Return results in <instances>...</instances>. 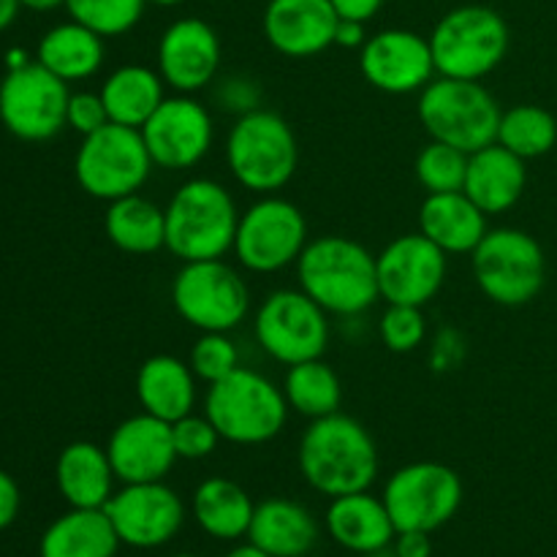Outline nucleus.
<instances>
[{
  "mask_svg": "<svg viewBox=\"0 0 557 557\" xmlns=\"http://www.w3.org/2000/svg\"><path fill=\"white\" fill-rule=\"evenodd\" d=\"M299 471L326 498L364 493L379 476V449L362 422L346 413L313 419L299 441Z\"/></svg>",
  "mask_w": 557,
  "mask_h": 557,
  "instance_id": "nucleus-1",
  "label": "nucleus"
},
{
  "mask_svg": "<svg viewBox=\"0 0 557 557\" xmlns=\"http://www.w3.org/2000/svg\"><path fill=\"white\" fill-rule=\"evenodd\" d=\"M299 288L332 315H359L381 299L375 256L357 239L326 234L297 259Z\"/></svg>",
  "mask_w": 557,
  "mask_h": 557,
  "instance_id": "nucleus-2",
  "label": "nucleus"
},
{
  "mask_svg": "<svg viewBox=\"0 0 557 557\" xmlns=\"http://www.w3.org/2000/svg\"><path fill=\"white\" fill-rule=\"evenodd\" d=\"M166 248L180 261L223 259L234 250L239 212L221 183L194 177L166 205Z\"/></svg>",
  "mask_w": 557,
  "mask_h": 557,
  "instance_id": "nucleus-3",
  "label": "nucleus"
},
{
  "mask_svg": "<svg viewBox=\"0 0 557 557\" xmlns=\"http://www.w3.org/2000/svg\"><path fill=\"white\" fill-rule=\"evenodd\" d=\"M205 413L228 444L261 446L286 428L288 403L281 386L239 364L232 375L207 386Z\"/></svg>",
  "mask_w": 557,
  "mask_h": 557,
  "instance_id": "nucleus-4",
  "label": "nucleus"
},
{
  "mask_svg": "<svg viewBox=\"0 0 557 557\" xmlns=\"http://www.w3.org/2000/svg\"><path fill=\"white\" fill-rule=\"evenodd\" d=\"M419 123L433 141L476 152L498 141V125L504 117L498 98L473 79L435 76L422 90L417 103Z\"/></svg>",
  "mask_w": 557,
  "mask_h": 557,
  "instance_id": "nucleus-5",
  "label": "nucleus"
},
{
  "mask_svg": "<svg viewBox=\"0 0 557 557\" xmlns=\"http://www.w3.org/2000/svg\"><path fill=\"white\" fill-rule=\"evenodd\" d=\"M226 166L245 190L270 196L286 188L299 166L292 125L270 109L239 114L226 136Z\"/></svg>",
  "mask_w": 557,
  "mask_h": 557,
  "instance_id": "nucleus-6",
  "label": "nucleus"
},
{
  "mask_svg": "<svg viewBox=\"0 0 557 557\" xmlns=\"http://www.w3.org/2000/svg\"><path fill=\"white\" fill-rule=\"evenodd\" d=\"M509 25L490 5L468 3L446 11L430 33L435 71L451 79L482 82L509 52Z\"/></svg>",
  "mask_w": 557,
  "mask_h": 557,
  "instance_id": "nucleus-7",
  "label": "nucleus"
},
{
  "mask_svg": "<svg viewBox=\"0 0 557 557\" xmlns=\"http://www.w3.org/2000/svg\"><path fill=\"white\" fill-rule=\"evenodd\" d=\"M471 264L484 297L504 308L533 302L547 281V256L522 228H490L471 253Z\"/></svg>",
  "mask_w": 557,
  "mask_h": 557,
  "instance_id": "nucleus-8",
  "label": "nucleus"
},
{
  "mask_svg": "<svg viewBox=\"0 0 557 557\" xmlns=\"http://www.w3.org/2000/svg\"><path fill=\"white\" fill-rule=\"evenodd\" d=\"M152 166L156 163L147 152L141 131L117 123H107L96 134L82 136V145L74 158V174L79 188L101 201L139 194Z\"/></svg>",
  "mask_w": 557,
  "mask_h": 557,
  "instance_id": "nucleus-9",
  "label": "nucleus"
},
{
  "mask_svg": "<svg viewBox=\"0 0 557 557\" xmlns=\"http://www.w3.org/2000/svg\"><path fill=\"white\" fill-rule=\"evenodd\" d=\"M180 319L199 332H232L248 319L250 292L223 259L185 261L172 283Z\"/></svg>",
  "mask_w": 557,
  "mask_h": 557,
  "instance_id": "nucleus-10",
  "label": "nucleus"
},
{
  "mask_svg": "<svg viewBox=\"0 0 557 557\" xmlns=\"http://www.w3.org/2000/svg\"><path fill=\"white\" fill-rule=\"evenodd\" d=\"M381 498L397 533H435L460 511L462 482L444 462H411L392 473Z\"/></svg>",
  "mask_w": 557,
  "mask_h": 557,
  "instance_id": "nucleus-11",
  "label": "nucleus"
},
{
  "mask_svg": "<svg viewBox=\"0 0 557 557\" xmlns=\"http://www.w3.org/2000/svg\"><path fill=\"white\" fill-rule=\"evenodd\" d=\"M308 245V221L294 201L270 194L239 215L234 253L250 272L272 275L297 264Z\"/></svg>",
  "mask_w": 557,
  "mask_h": 557,
  "instance_id": "nucleus-12",
  "label": "nucleus"
},
{
  "mask_svg": "<svg viewBox=\"0 0 557 557\" xmlns=\"http://www.w3.org/2000/svg\"><path fill=\"white\" fill-rule=\"evenodd\" d=\"M302 288L272 292L256 313V341L281 364L319 359L330 343V319Z\"/></svg>",
  "mask_w": 557,
  "mask_h": 557,
  "instance_id": "nucleus-13",
  "label": "nucleus"
},
{
  "mask_svg": "<svg viewBox=\"0 0 557 557\" xmlns=\"http://www.w3.org/2000/svg\"><path fill=\"white\" fill-rule=\"evenodd\" d=\"M69 98V82L33 60L0 82V123L16 139L47 141L65 128Z\"/></svg>",
  "mask_w": 557,
  "mask_h": 557,
  "instance_id": "nucleus-14",
  "label": "nucleus"
},
{
  "mask_svg": "<svg viewBox=\"0 0 557 557\" xmlns=\"http://www.w3.org/2000/svg\"><path fill=\"white\" fill-rule=\"evenodd\" d=\"M139 131L152 163L174 172H185L205 161L215 139L212 114L205 103L185 92L163 98L161 107Z\"/></svg>",
  "mask_w": 557,
  "mask_h": 557,
  "instance_id": "nucleus-15",
  "label": "nucleus"
},
{
  "mask_svg": "<svg viewBox=\"0 0 557 557\" xmlns=\"http://www.w3.org/2000/svg\"><path fill=\"white\" fill-rule=\"evenodd\" d=\"M103 511L112 520L120 544L136 549L163 547L185 522L183 500L163 482L125 484L107 500Z\"/></svg>",
  "mask_w": 557,
  "mask_h": 557,
  "instance_id": "nucleus-16",
  "label": "nucleus"
},
{
  "mask_svg": "<svg viewBox=\"0 0 557 557\" xmlns=\"http://www.w3.org/2000/svg\"><path fill=\"white\" fill-rule=\"evenodd\" d=\"M359 71L368 85L389 96L422 92L438 74L430 38L403 27L370 36L359 49Z\"/></svg>",
  "mask_w": 557,
  "mask_h": 557,
  "instance_id": "nucleus-17",
  "label": "nucleus"
},
{
  "mask_svg": "<svg viewBox=\"0 0 557 557\" xmlns=\"http://www.w3.org/2000/svg\"><path fill=\"white\" fill-rule=\"evenodd\" d=\"M446 259L449 256L430 243L422 232L403 234L392 239L379 256V292L389 305H417L424 308L446 281Z\"/></svg>",
  "mask_w": 557,
  "mask_h": 557,
  "instance_id": "nucleus-18",
  "label": "nucleus"
},
{
  "mask_svg": "<svg viewBox=\"0 0 557 557\" xmlns=\"http://www.w3.org/2000/svg\"><path fill=\"white\" fill-rule=\"evenodd\" d=\"M114 476L123 484L163 482L180 460L174 449L172 424L150 413H136L112 430L107 444Z\"/></svg>",
  "mask_w": 557,
  "mask_h": 557,
  "instance_id": "nucleus-19",
  "label": "nucleus"
},
{
  "mask_svg": "<svg viewBox=\"0 0 557 557\" xmlns=\"http://www.w3.org/2000/svg\"><path fill=\"white\" fill-rule=\"evenodd\" d=\"M221 69V38L210 22L185 16L172 22L158 41V74L172 90L196 92Z\"/></svg>",
  "mask_w": 557,
  "mask_h": 557,
  "instance_id": "nucleus-20",
  "label": "nucleus"
},
{
  "mask_svg": "<svg viewBox=\"0 0 557 557\" xmlns=\"http://www.w3.org/2000/svg\"><path fill=\"white\" fill-rule=\"evenodd\" d=\"M261 27L275 52L302 60L335 47L337 14L330 0H270Z\"/></svg>",
  "mask_w": 557,
  "mask_h": 557,
  "instance_id": "nucleus-21",
  "label": "nucleus"
},
{
  "mask_svg": "<svg viewBox=\"0 0 557 557\" xmlns=\"http://www.w3.org/2000/svg\"><path fill=\"white\" fill-rule=\"evenodd\" d=\"M525 185V161L511 150H506L504 145H498V141L471 152V158H468V174L462 190L471 196L473 205L487 218L509 212L522 199Z\"/></svg>",
  "mask_w": 557,
  "mask_h": 557,
  "instance_id": "nucleus-22",
  "label": "nucleus"
},
{
  "mask_svg": "<svg viewBox=\"0 0 557 557\" xmlns=\"http://www.w3.org/2000/svg\"><path fill=\"white\" fill-rule=\"evenodd\" d=\"M419 232L438 245L446 256L473 253L487 228V215L471 201L466 190L428 194L419 207Z\"/></svg>",
  "mask_w": 557,
  "mask_h": 557,
  "instance_id": "nucleus-23",
  "label": "nucleus"
},
{
  "mask_svg": "<svg viewBox=\"0 0 557 557\" xmlns=\"http://www.w3.org/2000/svg\"><path fill=\"white\" fill-rule=\"evenodd\" d=\"M326 531L335 539V544L357 555H370L392 547L397 536V528L386 511L384 498H375L368 490L332 498L330 509H326Z\"/></svg>",
  "mask_w": 557,
  "mask_h": 557,
  "instance_id": "nucleus-24",
  "label": "nucleus"
},
{
  "mask_svg": "<svg viewBox=\"0 0 557 557\" xmlns=\"http://www.w3.org/2000/svg\"><path fill=\"white\" fill-rule=\"evenodd\" d=\"M248 542L272 557H305L319 542V522L292 498H267L256 504Z\"/></svg>",
  "mask_w": 557,
  "mask_h": 557,
  "instance_id": "nucleus-25",
  "label": "nucleus"
},
{
  "mask_svg": "<svg viewBox=\"0 0 557 557\" xmlns=\"http://www.w3.org/2000/svg\"><path fill=\"white\" fill-rule=\"evenodd\" d=\"M196 381L199 379L188 362L169 354H156L145 359L136 373V400L141 411L172 424L194 413Z\"/></svg>",
  "mask_w": 557,
  "mask_h": 557,
  "instance_id": "nucleus-26",
  "label": "nucleus"
},
{
  "mask_svg": "<svg viewBox=\"0 0 557 557\" xmlns=\"http://www.w3.org/2000/svg\"><path fill=\"white\" fill-rule=\"evenodd\" d=\"M114 479L107 449L90 441L65 446L54 466V482L71 509H103L114 495Z\"/></svg>",
  "mask_w": 557,
  "mask_h": 557,
  "instance_id": "nucleus-27",
  "label": "nucleus"
},
{
  "mask_svg": "<svg viewBox=\"0 0 557 557\" xmlns=\"http://www.w3.org/2000/svg\"><path fill=\"white\" fill-rule=\"evenodd\" d=\"M120 536L103 509H71L44 531L41 557H114Z\"/></svg>",
  "mask_w": 557,
  "mask_h": 557,
  "instance_id": "nucleus-28",
  "label": "nucleus"
},
{
  "mask_svg": "<svg viewBox=\"0 0 557 557\" xmlns=\"http://www.w3.org/2000/svg\"><path fill=\"white\" fill-rule=\"evenodd\" d=\"M166 82L147 65H120L101 85L109 123L141 128L166 98Z\"/></svg>",
  "mask_w": 557,
  "mask_h": 557,
  "instance_id": "nucleus-29",
  "label": "nucleus"
},
{
  "mask_svg": "<svg viewBox=\"0 0 557 557\" xmlns=\"http://www.w3.org/2000/svg\"><path fill=\"white\" fill-rule=\"evenodd\" d=\"M109 243L131 256H150L166 248V212L141 194L109 201L103 215Z\"/></svg>",
  "mask_w": 557,
  "mask_h": 557,
  "instance_id": "nucleus-30",
  "label": "nucleus"
},
{
  "mask_svg": "<svg viewBox=\"0 0 557 557\" xmlns=\"http://www.w3.org/2000/svg\"><path fill=\"white\" fill-rule=\"evenodd\" d=\"M36 60L63 82H82L103 65V38L79 22H63L44 33Z\"/></svg>",
  "mask_w": 557,
  "mask_h": 557,
  "instance_id": "nucleus-31",
  "label": "nucleus"
},
{
  "mask_svg": "<svg viewBox=\"0 0 557 557\" xmlns=\"http://www.w3.org/2000/svg\"><path fill=\"white\" fill-rule=\"evenodd\" d=\"M256 504L237 482L223 476L205 479L194 493V517L201 531L221 542L248 536Z\"/></svg>",
  "mask_w": 557,
  "mask_h": 557,
  "instance_id": "nucleus-32",
  "label": "nucleus"
},
{
  "mask_svg": "<svg viewBox=\"0 0 557 557\" xmlns=\"http://www.w3.org/2000/svg\"><path fill=\"white\" fill-rule=\"evenodd\" d=\"M283 395H286L288 411L313 422V419L341 411L343 384L335 370L321 362L319 357L288 368L286 379H283Z\"/></svg>",
  "mask_w": 557,
  "mask_h": 557,
  "instance_id": "nucleus-33",
  "label": "nucleus"
},
{
  "mask_svg": "<svg viewBox=\"0 0 557 557\" xmlns=\"http://www.w3.org/2000/svg\"><path fill=\"white\" fill-rule=\"evenodd\" d=\"M557 141V120L536 103L506 109L498 125V145L520 156L522 161L547 156Z\"/></svg>",
  "mask_w": 557,
  "mask_h": 557,
  "instance_id": "nucleus-34",
  "label": "nucleus"
},
{
  "mask_svg": "<svg viewBox=\"0 0 557 557\" xmlns=\"http://www.w3.org/2000/svg\"><path fill=\"white\" fill-rule=\"evenodd\" d=\"M147 0H65L71 20L101 38L123 36L139 25Z\"/></svg>",
  "mask_w": 557,
  "mask_h": 557,
  "instance_id": "nucleus-35",
  "label": "nucleus"
},
{
  "mask_svg": "<svg viewBox=\"0 0 557 557\" xmlns=\"http://www.w3.org/2000/svg\"><path fill=\"white\" fill-rule=\"evenodd\" d=\"M468 152L457 147L433 141L422 147L417 156V180L428 194H451L462 190L468 174Z\"/></svg>",
  "mask_w": 557,
  "mask_h": 557,
  "instance_id": "nucleus-36",
  "label": "nucleus"
},
{
  "mask_svg": "<svg viewBox=\"0 0 557 557\" xmlns=\"http://www.w3.org/2000/svg\"><path fill=\"white\" fill-rule=\"evenodd\" d=\"M188 364L196 379L210 386L239 368V351L228 332H201L199 341L190 346Z\"/></svg>",
  "mask_w": 557,
  "mask_h": 557,
  "instance_id": "nucleus-37",
  "label": "nucleus"
},
{
  "mask_svg": "<svg viewBox=\"0 0 557 557\" xmlns=\"http://www.w3.org/2000/svg\"><path fill=\"white\" fill-rule=\"evenodd\" d=\"M379 335L389 351H417L428 337V321L417 305H389L379 321Z\"/></svg>",
  "mask_w": 557,
  "mask_h": 557,
  "instance_id": "nucleus-38",
  "label": "nucleus"
},
{
  "mask_svg": "<svg viewBox=\"0 0 557 557\" xmlns=\"http://www.w3.org/2000/svg\"><path fill=\"white\" fill-rule=\"evenodd\" d=\"M172 438L180 460H205L223 441L215 424L207 419V413H201V417L188 413V417L172 422Z\"/></svg>",
  "mask_w": 557,
  "mask_h": 557,
  "instance_id": "nucleus-39",
  "label": "nucleus"
},
{
  "mask_svg": "<svg viewBox=\"0 0 557 557\" xmlns=\"http://www.w3.org/2000/svg\"><path fill=\"white\" fill-rule=\"evenodd\" d=\"M109 123L107 107H103L101 92H71L69 112H65V125L76 134L90 136Z\"/></svg>",
  "mask_w": 557,
  "mask_h": 557,
  "instance_id": "nucleus-40",
  "label": "nucleus"
},
{
  "mask_svg": "<svg viewBox=\"0 0 557 557\" xmlns=\"http://www.w3.org/2000/svg\"><path fill=\"white\" fill-rule=\"evenodd\" d=\"M215 98L218 103H221V109H226V112L248 114L253 112V109H259L261 90L256 87L253 79H248V76H228V79H223V85L218 87Z\"/></svg>",
  "mask_w": 557,
  "mask_h": 557,
  "instance_id": "nucleus-41",
  "label": "nucleus"
},
{
  "mask_svg": "<svg viewBox=\"0 0 557 557\" xmlns=\"http://www.w3.org/2000/svg\"><path fill=\"white\" fill-rule=\"evenodd\" d=\"M20 487H16L14 479L0 468V531L11 525L20 515Z\"/></svg>",
  "mask_w": 557,
  "mask_h": 557,
  "instance_id": "nucleus-42",
  "label": "nucleus"
},
{
  "mask_svg": "<svg viewBox=\"0 0 557 557\" xmlns=\"http://www.w3.org/2000/svg\"><path fill=\"white\" fill-rule=\"evenodd\" d=\"M392 549L397 557H430L433 555V542H430V533L424 531H403L392 542Z\"/></svg>",
  "mask_w": 557,
  "mask_h": 557,
  "instance_id": "nucleus-43",
  "label": "nucleus"
},
{
  "mask_svg": "<svg viewBox=\"0 0 557 557\" xmlns=\"http://www.w3.org/2000/svg\"><path fill=\"white\" fill-rule=\"evenodd\" d=\"M330 3L335 9L337 20H357L368 25L381 11L384 0H330Z\"/></svg>",
  "mask_w": 557,
  "mask_h": 557,
  "instance_id": "nucleus-44",
  "label": "nucleus"
},
{
  "mask_svg": "<svg viewBox=\"0 0 557 557\" xmlns=\"http://www.w3.org/2000/svg\"><path fill=\"white\" fill-rule=\"evenodd\" d=\"M368 30H364V22L357 20H337L335 27V47L343 49H362L368 41Z\"/></svg>",
  "mask_w": 557,
  "mask_h": 557,
  "instance_id": "nucleus-45",
  "label": "nucleus"
},
{
  "mask_svg": "<svg viewBox=\"0 0 557 557\" xmlns=\"http://www.w3.org/2000/svg\"><path fill=\"white\" fill-rule=\"evenodd\" d=\"M455 341H457L455 332H444V335L438 337L433 351L435 368H455V364L460 362V354H455V346H451Z\"/></svg>",
  "mask_w": 557,
  "mask_h": 557,
  "instance_id": "nucleus-46",
  "label": "nucleus"
},
{
  "mask_svg": "<svg viewBox=\"0 0 557 557\" xmlns=\"http://www.w3.org/2000/svg\"><path fill=\"white\" fill-rule=\"evenodd\" d=\"M20 9H22L20 0H0V33H3L5 27L16 20Z\"/></svg>",
  "mask_w": 557,
  "mask_h": 557,
  "instance_id": "nucleus-47",
  "label": "nucleus"
},
{
  "mask_svg": "<svg viewBox=\"0 0 557 557\" xmlns=\"http://www.w3.org/2000/svg\"><path fill=\"white\" fill-rule=\"evenodd\" d=\"M226 557H272V555H267L264 549H259L256 547V544H239V547H234L232 553H226Z\"/></svg>",
  "mask_w": 557,
  "mask_h": 557,
  "instance_id": "nucleus-48",
  "label": "nucleus"
},
{
  "mask_svg": "<svg viewBox=\"0 0 557 557\" xmlns=\"http://www.w3.org/2000/svg\"><path fill=\"white\" fill-rule=\"evenodd\" d=\"M20 3L33 11H52L58 9V5H65V0H20Z\"/></svg>",
  "mask_w": 557,
  "mask_h": 557,
  "instance_id": "nucleus-49",
  "label": "nucleus"
},
{
  "mask_svg": "<svg viewBox=\"0 0 557 557\" xmlns=\"http://www.w3.org/2000/svg\"><path fill=\"white\" fill-rule=\"evenodd\" d=\"M147 3H156V5H163V9H169V5H180L185 3V0H147Z\"/></svg>",
  "mask_w": 557,
  "mask_h": 557,
  "instance_id": "nucleus-50",
  "label": "nucleus"
},
{
  "mask_svg": "<svg viewBox=\"0 0 557 557\" xmlns=\"http://www.w3.org/2000/svg\"><path fill=\"white\" fill-rule=\"evenodd\" d=\"M364 557H397V555H395V549H392V553H389V547H386V549H379V553H370V555H364Z\"/></svg>",
  "mask_w": 557,
  "mask_h": 557,
  "instance_id": "nucleus-51",
  "label": "nucleus"
},
{
  "mask_svg": "<svg viewBox=\"0 0 557 557\" xmlns=\"http://www.w3.org/2000/svg\"><path fill=\"white\" fill-rule=\"evenodd\" d=\"M172 557H196V555H188V553H180V555H172Z\"/></svg>",
  "mask_w": 557,
  "mask_h": 557,
  "instance_id": "nucleus-52",
  "label": "nucleus"
}]
</instances>
